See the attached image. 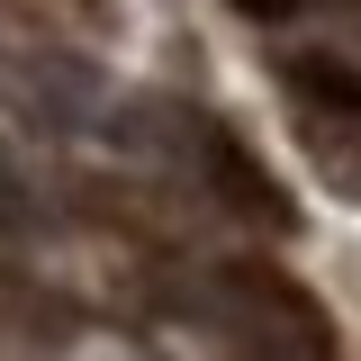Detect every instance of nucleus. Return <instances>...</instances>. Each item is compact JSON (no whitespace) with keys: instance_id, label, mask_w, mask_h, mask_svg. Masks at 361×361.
<instances>
[{"instance_id":"nucleus-1","label":"nucleus","mask_w":361,"mask_h":361,"mask_svg":"<svg viewBox=\"0 0 361 361\" xmlns=\"http://www.w3.org/2000/svg\"><path fill=\"white\" fill-rule=\"evenodd\" d=\"M172 298L226 361H343V334L316 307V289L289 262L253 253V244L190 253L172 271Z\"/></svg>"}]
</instances>
